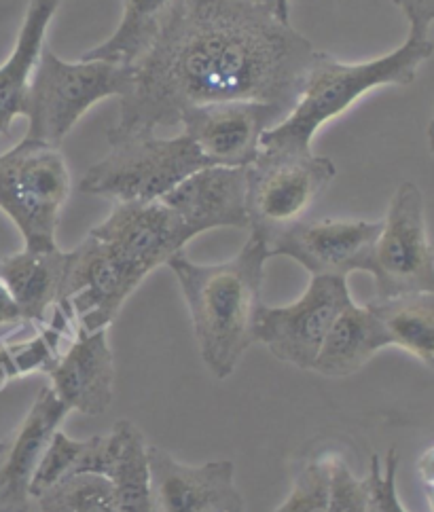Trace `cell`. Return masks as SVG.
Returning a JSON list of instances; mask_svg holds the SVG:
<instances>
[{"instance_id": "6da1fadb", "label": "cell", "mask_w": 434, "mask_h": 512, "mask_svg": "<svg viewBox=\"0 0 434 512\" xmlns=\"http://www.w3.org/2000/svg\"><path fill=\"white\" fill-rule=\"evenodd\" d=\"M316 47L252 0H176L155 43L134 64L108 142L180 123L187 108L255 100L291 115Z\"/></svg>"}, {"instance_id": "7a4b0ae2", "label": "cell", "mask_w": 434, "mask_h": 512, "mask_svg": "<svg viewBox=\"0 0 434 512\" xmlns=\"http://www.w3.org/2000/svg\"><path fill=\"white\" fill-rule=\"evenodd\" d=\"M267 246L250 235L233 259L197 265L185 252L168 261L189 307L202 360L216 379H227L255 339Z\"/></svg>"}, {"instance_id": "3957f363", "label": "cell", "mask_w": 434, "mask_h": 512, "mask_svg": "<svg viewBox=\"0 0 434 512\" xmlns=\"http://www.w3.org/2000/svg\"><path fill=\"white\" fill-rule=\"evenodd\" d=\"M434 56L430 39H413L369 62L343 64L331 53H314L307 68L297 106L282 123L265 132V149L312 151V138L320 127L343 115L360 98L377 87H405L418 77L420 66Z\"/></svg>"}, {"instance_id": "277c9868", "label": "cell", "mask_w": 434, "mask_h": 512, "mask_svg": "<svg viewBox=\"0 0 434 512\" xmlns=\"http://www.w3.org/2000/svg\"><path fill=\"white\" fill-rule=\"evenodd\" d=\"M134 85V66L100 60L64 62L43 49L30 81L26 138L62 146L64 138L94 104L125 98Z\"/></svg>"}, {"instance_id": "5b68a950", "label": "cell", "mask_w": 434, "mask_h": 512, "mask_svg": "<svg viewBox=\"0 0 434 512\" xmlns=\"http://www.w3.org/2000/svg\"><path fill=\"white\" fill-rule=\"evenodd\" d=\"M210 166L187 134L136 136L111 144V153L85 172L79 189L117 204L161 201L185 178Z\"/></svg>"}, {"instance_id": "8992f818", "label": "cell", "mask_w": 434, "mask_h": 512, "mask_svg": "<svg viewBox=\"0 0 434 512\" xmlns=\"http://www.w3.org/2000/svg\"><path fill=\"white\" fill-rule=\"evenodd\" d=\"M70 172L60 146L24 138L0 155V210L20 229L28 250H56Z\"/></svg>"}, {"instance_id": "52a82bcc", "label": "cell", "mask_w": 434, "mask_h": 512, "mask_svg": "<svg viewBox=\"0 0 434 512\" xmlns=\"http://www.w3.org/2000/svg\"><path fill=\"white\" fill-rule=\"evenodd\" d=\"M337 176L335 163L314 151L261 146L246 168V216L250 235L269 246L280 233L301 223L314 201Z\"/></svg>"}, {"instance_id": "ba28073f", "label": "cell", "mask_w": 434, "mask_h": 512, "mask_svg": "<svg viewBox=\"0 0 434 512\" xmlns=\"http://www.w3.org/2000/svg\"><path fill=\"white\" fill-rule=\"evenodd\" d=\"M369 273L375 299H394L434 290V248L426 223V204L415 182H401L382 221Z\"/></svg>"}, {"instance_id": "9c48e42d", "label": "cell", "mask_w": 434, "mask_h": 512, "mask_svg": "<svg viewBox=\"0 0 434 512\" xmlns=\"http://www.w3.org/2000/svg\"><path fill=\"white\" fill-rule=\"evenodd\" d=\"M352 301L348 278L312 276L310 286L291 305L261 303L255 320V339L278 360L297 369H312L322 341L337 316Z\"/></svg>"}, {"instance_id": "30bf717a", "label": "cell", "mask_w": 434, "mask_h": 512, "mask_svg": "<svg viewBox=\"0 0 434 512\" xmlns=\"http://www.w3.org/2000/svg\"><path fill=\"white\" fill-rule=\"evenodd\" d=\"M142 284L136 273L98 237L87 235L83 244L68 252L60 301L56 307L83 331L111 326L121 307Z\"/></svg>"}, {"instance_id": "8fae6325", "label": "cell", "mask_w": 434, "mask_h": 512, "mask_svg": "<svg viewBox=\"0 0 434 512\" xmlns=\"http://www.w3.org/2000/svg\"><path fill=\"white\" fill-rule=\"evenodd\" d=\"M286 117L274 104L229 100L187 108L180 125L212 166L248 168L261 151L265 132Z\"/></svg>"}, {"instance_id": "7c38bea8", "label": "cell", "mask_w": 434, "mask_h": 512, "mask_svg": "<svg viewBox=\"0 0 434 512\" xmlns=\"http://www.w3.org/2000/svg\"><path fill=\"white\" fill-rule=\"evenodd\" d=\"M111 248L140 280L193 240L191 231L164 201H128L117 204L104 223L89 231Z\"/></svg>"}, {"instance_id": "4fadbf2b", "label": "cell", "mask_w": 434, "mask_h": 512, "mask_svg": "<svg viewBox=\"0 0 434 512\" xmlns=\"http://www.w3.org/2000/svg\"><path fill=\"white\" fill-rule=\"evenodd\" d=\"M382 221H312L297 223L269 242L271 256H288L312 276L348 278L352 271H369L371 252Z\"/></svg>"}, {"instance_id": "5bb4252c", "label": "cell", "mask_w": 434, "mask_h": 512, "mask_svg": "<svg viewBox=\"0 0 434 512\" xmlns=\"http://www.w3.org/2000/svg\"><path fill=\"white\" fill-rule=\"evenodd\" d=\"M149 487L155 512H231L244 510L229 460L189 466L161 447H147Z\"/></svg>"}, {"instance_id": "9a60e30c", "label": "cell", "mask_w": 434, "mask_h": 512, "mask_svg": "<svg viewBox=\"0 0 434 512\" xmlns=\"http://www.w3.org/2000/svg\"><path fill=\"white\" fill-rule=\"evenodd\" d=\"M68 413L51 386H43L20 426L0 443V512H30L32 477Z\"/></svg>"}, {"instance_id": "2e32d148", "label": "cell", "mask_w": 434, "mask_h": 512, "mask_svg": "<svg viewBox=\"0 0 434 512\" xmlns=\"http://www.w3.org/2000/svg\"><path fill=\"white\" fill-rule=\"evenodd\" d=\"M51 390L72 411L96 417L106 413L115 396V358L108 345V328H75L56 367L49 373Z\"/></svg>"}, {"instance_id": "e0dca14e", "label": "cell", "mask_w": 434, "mask_h": 512, "mask_svg": "<svg viewBox=\"0 0 434 512\" xmlns=\"http://www.w3.org/2000/svg\"><path fill=\"white\" fill-rule=\"evenodd\" d=\"M161 201L195 235L221 227L248 229L246 168H204L185 178Z\"/></svg>"}, {"instance_id": "ac0fdd59", "label": "cell", "mask_w": 434, "mask_h": 512, "mask_svg": "<svg viewBox=\"0 0 434 512\" xmlns=\"http://www.w3.org/2000/svg\"><path fill=\"white\" fill-rule=\"evenodd\" d=\"M68 252L20 250L0 259V280L11 292L24 324H45L60 301Z\"/></svg>"}, {"instance_id": "d6986e66", "label": "cell", "mask_w": 434, "mask_h": 512, "mask_svg": "<svg viewBox=\"0 0 434 512\" xmlns=\"http://www.w3.org/2000/svg\"><path fill=\"white\" fill-rule=\"evenodd\" d=\"M62 0H30L11 56L0 64V132L3 136L15 117L26 113L30 81L43 53L47 28Z\"/></svg>"}, {"instance_id": "ffe728a7", "label": "cell", "mask_w": 434, "mask_h": 512, "mask_svg": "<svg viewBox=\"0 0 434 512\" xmlns=\"http://www.w3.org/2000/svg\"><path fill=\"white\" fill-rule=\"evenodd\" d=\"M384 347H390L384 324L371 312L369 305L360 307L350 303L324 337L310 371L333 379L350 377Z\"/></svg>"}, {"instance_id": "44dd1931", "label": "cell", "mask_w": 434, "mask_h": 512, "mask_svg": "<svg viewBox=\"0 0 434 512\" xmlns=\"http://www.w3.org/2000/svg\"><path fill=\"white\" fill-rule=\"evenodd\" d=\"M369 309L384 324L390 345L409 352L434 373V290L375 299Z\"/></svg>"}, {"instance_id": "7402d4cb", "label": "cell", "mask_w": 434, "mask_h": 512, "mask_svg": "<svg viewBox=\"0 0 434 512\" xmlns=\"http://www.w3.org/2000/svg\"><path fill=\"white\" fill-rule=\"evenodd\" d=\"M176 0H123V15L111 39L89 49L83 60L134 66L151 49Z\"/></svg>"}, {"instance_id": "603a6c76", "label": "cell", "mask_w": 434, "mask_h": 512, "mask_svg": "<svg viewBox=\"0 0 434 512\" xmlns=\"http://www.w3.org/2000/svg\"><path fill=\"white\" fill-rule=\"evenodd\" d=\"M117 434V451L106 477L113 481L117 491V512H155L149 466H147V443L132 422H117L113 426Z\"/></svg>"}, {"instance_id": "cb8c5ba5", "label": "cell", "mask_w": 434, "mask_h": 512, "mask_svg": "<svg viewBox=\"0 0 434 512\" xmlns=\"http://www.w3.org/2000/svg\"><path fill=\"white\" fill-rule=\"evenodd\" d=\"M41 512H117V491L102 474H75L34 498Z\"/></svg>"}, {"instance_id": "d4e9b609", "label": "cell", "mask_w": 434, "mask_h": 512, "mask_svg": "<svg viewBox=\"0 0 434 512\" xmlns=\"http://www.w3.org/2000/svg\"><path fill=\"white\" fill-rule=\"evenodd\" d=\"M87 451V441H75V438L66 436L62 430H56L51 441L41 457L39 468H36L32 483H30V496L32 500L41 496L49 487L58 485L60 481L81 474V464Z\"/></svg>"}, {"instance_id": "484cf974", "label": "cell", "mask_w": 434, "mask_h": 512, "mask_svg": "<svg viewBox=\"0 0 434 512\" xmlns=\"http://www.w3.org/2000/svg\"><path fill=\"white\" fill-rule=\"evenodd\" d=\"M331 455L307 462L295 477L288 498L274 512H329Z\"/></svg>"}, {"instance_id": "4316f807", "label": "cell", "mask_w": 434, "mask_h": 512, "mask_svg": "<svg viewBox=\"0 0 434 512\" xmlns=\"http://www.w3.org/2000/svg\"><path fill=\"white\" fill-rule=\"evenodd\" d=\"M401 453L392 447L382 460L377 453L371 455V464L367 472L369 485V504L367 512H407L396 493V472H399Z\"/></svg>"}, {"instance_id": "83f0119b", "label": "cell", "mask_w": 434, "mask_h": 512, "mask_svg": "<svg viewBox=\"0 0 434 512\" xmlns=\"http://www.w3.org/2000/svg\"><path fill=\"white\" fill-rule=\"evenodd\" d=\"M369 485L358 479L346 460L331 455V496L329 512H367Z\"/></svg>"}, {"instance_id": "f1b7e54d", "label": "cell", "mask_w": 434, "mask_h": 512, "mask_svg": "<svg viewBox=\"0 0 434 512\" xmlns=\"http://www.w3.org/2000/svg\"><path fill=\"white\" fill-rule=\"evenodd\" d=\"M403 11L413 39H428V30L434 24V0H392Z\"/></svg>"}, {"instance_id": "f546056e", "label": "cell", "mask_w": 434, "mask_h": 512, "mask_svg": "<svg viewBox=\"0 0 434 512\" xmlns=\"http://www.w3.org/2000/svg\"><path fill=\"white\" fill-rule=\"evenodd\" d=\"M15 324H24L22 312L13 301L11 292L7 290L3 280H0V326H15Z\"/></svg>"}, {"instance_id": "4dcf8cb0", "label": "cell", "mask_w": 434, "mask_h": 512, "mask_svg": "<svg viewBox=\"0 0 434 512\" xmlns=\"http://www.w3.org/2000/svg\"><path fill=\"white\" fill-rule=\"evenodd\" d=\"M418 474L424 487H434V445L428 447L418 460Z\"/></svg>"}, {"instance_id": "1f68e13d", "label": "cell", "mask_w": 434, "mask_h": 512, "mask_svg": "<svg viewBox=\"0 0 434 512\" xmlns=\"http://www.w3.org/2000/svg\"><path fill=\"white\" fill-rule=\"evenodd\" d=\"M11 379H15V373H13V367H11V360H9V356H7L5 347L0 345V390H3Z\"/></svg>"}, {"instance_id": "d6a6232c", "label": "cell", "mask_w": 434, "mask_h": 512, "mask_svg": "<svg viewBox=\"0 0 434 512\" xmlns=\"http://www.w3.org/2000/svg\"><path fill=\"white\" fill-rule=\"evenodd\" d=\"M276 15L282 22H288V0H276Z\"/></svg>"}, {"instance_id": "836d02e7", "label": "cell", "mask_w": 434, "mask_h": 512, "mask_svg": "<svg viewBox=\"0 0 434 512\" xmlns=\"http://www.w3.org/2000/svg\"><path fill=\"white\" fill-rule=\"evenodd\" d=\"M426 136H428V146H430V155L434 159V111H432V119L428 123V130H426Z\"/></svg>"}, {"instance_id": "e575fe53", "label": "cell", "mask_w": 434, "mask_h": 512, "mask_svg": "<svg viewBox=\"0 0 434 512\" xmlns=\"http://www.w3.org/2000/svg\"><path fill=\"white\" fill-rule=\"evenodd\" d=\"M426 489V500H428V510L434 512V487H424Z\"/></svg>"}, {"instance_id": "d590c367", "label": "cell", "mask_w": 434, "mask_h": 512, "mask_svg": "<svg viewBox=\"0 0 434 512\" xmlns=\"http://www.w3.org/2000/svg\"><path fill=\"white\" fill-rule=\"evenodd\" d=\"M252 3L263 5V7H267V9H274V13H276V0H252Z\"/></svg>"}, {"instance_id": "8d00e7d4", "label": "cell", "mask_w": 434, "mask_h": 512, "mask_svg": "<svg viewBox=\"0 0 434 512\" xmlns=\"http://www.w3.org/2000/svg\"><path fill=\"white\" fill-rule=\"evenodd\" d=\"M231 512H244V510H231Z\"/></svg>"}, {"instance_id": "74e56055", "label": "cell", "mask_w": 434, "mask_h": 512, "mask_svg": "<svg viewBox=\"0 0 434 512\" xmlns=\"http://www.w3.org/2000/svg\"><path fill=\"white\" fill-rule=\"evenodd\" d=\"M0 136H3V132H0Z\"/></svg>"}]
</instances>
